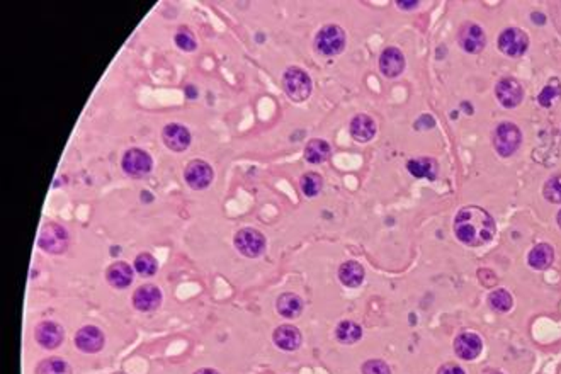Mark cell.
<instances>
[{"mask_svg": "<svg viewBox=\"0 0 561 374\" xmlns=\"http://www.w3.org/2000/svg\"><path fill=\"white\" fill-rule=\"evenodd\" d=\"M454 233L464 245L481 247L493 238L495 221L480 206L461 208L454 220Z\"/></svg>", "mask_w": 561, "mask_h": 374, "instance_id": "1", "label": "cell"}, {"mask_svg": "<svg viewBox=\"0 0 561 374\" xmlns=\"http://www.w3.org/2000/svg\"><path fill=\"white\" fill-rule=\"evenodd\" d=\"M282 87L284 92L293 102H303L311 94V78L303 68L289 67L282 77Z\"/></svg>", "mask_w": 561, "mask_h": 374, "instance_id": "2", "label": "cell"}, {"mask_svg": "<svg viewBox=\"0 0 561 374\" xmlns=\"http://www.w3.org/2000/svg\"><path fill=\"white\" fill-rule=\"evenodd\" d=\"M346 31L337 24L324 26L315 38V48L325 56L341 55L346 48Z\"/></svg>", "mask_w": 561, "mask_h": 374, "instance_id": "3", "label": "cell"}, {"mask_svg": "<svg viewBox=\"0 0 561 374\" xmlns=\"http://www.w3.org/2000/svg\"><path fill=\"white\" fill-rule=\"evenodd\" d=\"M523 143V133L514 123H500L493 132V146L500 156L515 154Z\"/></svg>", "mask_w": 561, "mask_h": 374, "instance_id": "4", "label": "cell"}, {"mask_svg": "<svg viewBox=\"0 0 561 374\" xmlns=\"http://www.w3.org/2000/svg\"><path fill=\"white\" fill-rule=\"evenodd\" d=\"M68 242H70V235L67 230L62 225L50 223L41 230L38 245L48 254L58 255L68 249Z\"/></svg>", "mask_w": 561, "mask_h": 374, "instance_id": "5", "label": "cell"}, {"mask_svg": "<svg viewBox=\"0 0 561 374\" xmlns=\"http://www.w3.org/2000/svg\"><path fill=\"white\" fill-rule=\"evenodd\" d=\"M235 247L243 257L255 259L265 250V237L255 228H243L235 235Z\"/></svg>", "mask_w": 561, "mask_h": 374, "instance_id": "6", "label": "cell"}, {"mask_svg": "<svg viewBox=\"0 0 561 374\" xmlns=\"http://www.w3.org/2000/svg\"><path fill=\"white\" fill-rule=\"evenodd\" d=\"M529 48V38L523 29H503L498 36V50L507 56H523Z\"/></svg>", "mask_w": 561, "mask_h": 374, "instance_id": "7", "label": "cell"}, {"mask_svg": "<svg viewBox=\"0 0 561 374\" xmlns=\"http://www.w3.org/2000/svg\"><path fill=\"white\" fill-rule=\"evenodd\" d=\"M121 165H123V171L129 177L138 179V177H145L146 173H150L151 167H154V160L145 150L132 149L124 154Z\"/></svg>", "mask_w": 561, "mask_h": 374, "instance_id": "8", "label": "cell"}, {"mask_svg": "<svg viewBox=\"0 0 561 374\" xmlns=\"http://www.w3.org/2000/svg\"><path fill=\"white\" fill-rule=\"evenodd\" d=\"M495 95H497L498 102L502 104L507 109L517 107L524 99V89L520 85L519 80L512 77H506L502 80H498L497 87H495Z\"/></svg>", "mask_w": 561, "mask_h": 374, "instance_id": "9", "label": "cell"}, {"mask_svg": "<svg viewBox=\"0 0 561 374\" xmlns=\"http://www.w3.org/2000/svg\"><path fill=\"white\" fill-rule=\"evenodd\" d=\"M458 41L459 46L463 48L466 53H480L483 51V48L486 45V36L485 31L480 28V26L475 23H466L461 26L459 34H458Z\"/></svg>", "mask_w": 561, "mask_h": 374, "instance_id": "10", "label": "cell"}, {"mask_svg": "<svg viewBox=\"0 0 561 374\" xmlns=\"http://www.w3.org/2000/svg\"><path fill=\"white\" fill-rule=\"evenodd\" d=\"M184 179L191 189L196 191L206 189L213 181L211 165L204 162V160H193V162H189V165L186 167Z\"/></svg>", "mask_w": 561, "mask_h": 374, "instance_id": "11", "label": "cell"}, {"mask_svg": "<svg viewBox=\"0 0 561 374\" xmlns=\"http://www.w3.org/2000/svg\"><path fill=\"white\" fill-rule=\"evenodd\" d=\"M75 346L85 354H95L104 347V333L94 325H85L75 333Z\"/></svg>", "mask_w": 561, "mask_h": 374, "instance_id": "12", "label": "cell"}, {"mask_svg": "<svg viewBox=\"0 0 561 374\" xmlns=\"http://www.w3.org/2000/svg\"><path fill=\"white\" fill-rule=\"evenodd\" d=\"M34 337H36L39 346L45 347V349H56L63 342V327L56 321H41L34 328Z\"/></svg>", "mask_w": 561, "mask_h": 374, "instance_id": "13", "label": "cell"}, {"mask_svg": "<svg viewBox=\"0 0 561 374\" xmlns=\"http://www.w3.org/2000/svg\"><path fill=\"white\" fill-rule=\"evenodd\" d=\"M481 349H483V342H481L480 336H476V333L473 332L459 333L454 341V352L458 354V358L464 360L478 358Z\"/></svg>", "mask_w": 561, "mask_h": 374, "instance_id": "14", "label": "cell"}, {"mask_svg": "<svg viewBox=\"0 0 561 374\" xmlns=\"http://www.w3.org/2000/svg\"><path fill=\"white\" fill-rule=\"evenodd\" d=\"M164 143L172 151H184L191 145V133L186 126L171 123L164 128Z\"/></svg>", "mask_w": 561, "mask_h": 374, "instance_id": "15", "label": "cell"}, {"mask_svg": "<svg viewBox=\"0 0 561 374\" xmlns=\"http://www.w3.org/2000/svg\"><path fill=\"white\" fill-rule=\"evenodd\" d=\"M162 303V293L154 284H143L134 291L133 304L140 311H154Z\"/></svg>", "mask_w": 561, "mask_h": 374, "instance_id": "16", "label": "cell"}, {"mask_svg": "<svg viewBox=\"0 0 561 374\" xmlns=\"http://www.w3.org/2000/svg\"><path fill=\"white\" fill-rule=\"evenodd\" d=\"M403 68H405V56L402 51L395 46L385 48L380 56V70L383 75L395 78L403 72Z\"/></svg>", "mask_w": 561, "mask_h": 374, "instance_id": "17", "label": "cell"}, {"mask_svg": "<svg viewBox=\"0 0 561 374\" xmlns=\"http://www.w3.org/2000/svg\"><path fill=\"white\" fill-rule=\"evenodd\" d=\"M272 341L281 351H296L301 346V332L294 325H281L274 332Z\"/></svg>", "mask_w": 561, "mask_h": 374, "instance_id": "18", "label": "cell"}, {"mask_svg": "<svg viewBox=\"0 0 561 374\" xmlns=\"http://www.w3.org/2000/svg\"><path fill=\"white\" fill-rule=\"evenodd\" d=\"M407 169L413 177H417V179L436 181L439 173L437 160L430 159V156H419V159L408 160Z\"/></svg>", "mask_w": 561, "mask_h": 374, "instance_id": "19", "label": "cell"}, {"mask_svg": "<svg viewBox=\"0 0 561 374\" xmlns=\"http://www.w3.org/2000/svg\"><path fill=\"white\" fill-rule=\"evenodd\" d=\"M376 134V123L371 116L358 114L351 121V137L359 143L371 141Z\"/></svg>", "mask_w": 561, "mask_h": 374, "instance_id": "20", "label": "cell"}, {"mask_svg": "<svg viewBox=\"0 0 561 374\" xmlns=\"http://www.w3.org/2000/svg\"><path fill=\"white\" fill-rule=\"evenodd\" d=\"M107 282L116 289L128 288L133 282V269L126 262H114L106 272Z\"/></svg>", "mask_w": 561, "mask_h": 374, "instance_id": "21", "label": "cell"}, {"mask_svg": "<svg viewBox=\"0 0 561 374\" xmlns=\"http://www.w3.org/2000/svg\"><path fill=\"white\" fill-rule=\"evenodd\" d=\"M529 265L536 271H545L555 260V249L550 243H538L529 252Z\"/></svg>", "mask_w": 561, "mask_h": 374, "instance_id": "22", "label": "cell"}, {"mask_svg": "<svg viewBox=\"0 0 561 374\" xmlns=\"http://www.w3.org/2000/svg\"><path fill=\"white\" fill-rule=\"evenodd\" d=\"M338 279L347 288H358L364 281V267L356 260L343 262L338 269Z\"/></svg>", "mask_w": 561, "mask_h": 374, "instance_id": "23", "label": "cell"}, {"mask_svg": "<svg viewBox=\"0 0 561 374\" xmlns=\"http://www.w3.org/2000/svg\"><path fill=\"white\" fill-rule=\"evenodd\" d=\"M277 311L284 319H296L303 311V299L294 293H284L277 298Z\"/></svg>", "mask_w": 561, "mask_h": 374, "instance_id": "24", "label": "cell"}, {"mask_svg": "<svg viewBox=\"0 0 561 374\" xmlns=\"http://www.w3.org/2000/svg\"><path fill=\"white\" fill-rule=\"evenodd\" d=\"M332 150H330V145L321 138H313L306 143L304 146V159L306 162L310 164H324L325 160L328 159Z\"/></svg>", "mask_w": 561, "mask_h": 374, "instance_id": "25", "label": "cell"}, {"mask_svg": "<svg viewBox=\"0 0 561 374\" xmlns=\"http://www.w3.org/2000/svg\"><path fill=\"white\" fill-rule=\"evenodd\" d=\"M336 337L338 342L342 343H356L358 341H360V337H363V328H360V325L356 324V321H342V324H338V327L336 330Z\"/></svg>", "mask_w": 561, "mask_h": 374, "instance_id": "26", "label": "cell"}, {"mask_svg": "<svg viewBox=\"0 0 561 374\" xmlns=\"http://www.w3.org/2000/svg\"><path fill=\"white\" fill-rule=\"evenodd\" d=\"M299 186H301L303 194L306 196V198H315L316 194H320L321 187H324V179H321L320 173L308 172L301 177Z\"/></svg>", "mask_w": 561, "mask_h": 374, "instance_id": "27", "label": "cell"}, {"mask_svg": "<svg viewBox=\"0 0 561 374\" xmlns=\"http://www.w3.org/2000/svg\"><path fill=\"white\" fill-rule=\"evenodd\" d=\"M36 374H72V368L63 359L50 358L39 364Z\"/></svg>", "mask_w": 561, "mask_h": 374, "instance_id": "28", "label": "cell"}, {"mask_svg": "<svg viewBox=\"0 0 561 374\" xmlns=\"http://www.w3.org/2000/svg\"><path fill=\"white\" fill-rule=\"evenodd\" d=\"M134 271L140 274V276L151 277L154 274H156V271H159V265H156L154 255L140 254L137 259H134Z\"/></svg>", "mask_w": 561, "mask_h": 374, "instance_id": "29", "label": "cell"}, {"mask_svg": "<svg viewBox=\"0 0 561 374\" xmlns=\"http://www.w3.org/2000/svg\"><path fill=\"white\" fill-rule=\"evenodd\" d=\"M543 194H545V198L550 203L561 204V173H556V176L550 177V179L546 181Z\"/></svg>", "mask_w": 561, "mask_h": 374, "instance_id": "30", "label": "cell"}, {"mask_svg": "<svg viewBox=\"0 0 561 374\" xmlns=\"http://www.w3.org/2000/svg\"><path fill=\"white\" fill-rule=\"evenodd\" d=\"M490 304L493 310H497L500 313H506L512 308V296L511 293L506 289H495L493 293L490 294Z\"/></svg>", "mask_w": 561, "mask_h": 374, "instance_id": "31", "label": "cell"}, {"mask_svg": "<svg viewBox=\"0 0 561 374\" xmlns=\"http://www.w3.org/2000/svg\"><path fill=\"white\" fill-rule=\"evenodd\" d=\"M561 95V84L558 82V78H551V82L547 84L543 92L539 94V104L543 107H550L553 104L555 99H558Z\"/></svg>", "mask_w": 561, "mask_h": 374, "instance_id": "32", "label": "cell"}, {"mask_svg": "<svg viewBox=\"0 0 561 374\" xmlns=\"http://www.w3.org/2000/svg\"><path fill=\"white\" fill-rule=\"evenodd\" d=\"M176 45L184 51H194L198 43H196V38L187 29H179L176 34Z\"/></svg>", "mask_w": 561, "mask_h": 374, "instance_id": "33", "label": "cell"}, {"mask_svg": "<svg viewBox=\"0 0 561 374\" xmlns=\"http://www.w3.org/2000/svg\"><path fill=\"white\" fill-rule=\"evenodd\" d=\"M363 374H391V369L385 360L371 359L366 360L363 366Z\"/></svg>", "mask_w": 561, "mask_h": 374, "instance_id": "34", "label": "cell"}, {"mask_svg": "<svg viewBox=\"0 0 561 374\" xmlns=\"http://www.w3.org/2000/svg\"><path fill=\"white\" fill-rule=\"evenodd\" d=\"M437 374H464V371H463V368L458 366V364L447 363V364H442V366L439 368Z\"/></svg>", "mask_w": 561, "mask_h": 374, "instance_id": "35", "label": "cell"}, {"mask_svg": "<svg viewBox=\"0 0 561 374\" xmlns=\"http://www.w3.org/2000/svg\"><path fill=\"white\" fill-rule=\"evenodd\" d=\"M397 6L400 9H405V11H410V9H415L419 6V2H403V0H400V2H397Z\"/></svg>", "mask_w": 561, "mask_h": 374, "instance_id": "36", "label": "cell"}, {"mask_svg": "<svg viewBox=\"0 0 561 374\" xmlns=\"http://www.w3.org/2000/svg\"><path fill=\"white\" fill-rule=\"evenodd\" d=\"M194 374H220L216 369H211V368H203L199 369V371H196Z\"/></svg>", "mask_w": 561, "mask_h": 374, "instance_id": "37", "label": "cell"}, {"mask_svg": "<svg viewBox=\"0 0 561 374\" xmlns=\"http://www.w3.org/2000/svg\"><path fill=\"white\" fill-rule=\"evenodd\" d=\"M530 17H533V21H534V19H538V21H536V23H538V24H543V23H545V16H541V14H538V12H534V14H533V16H530Z\"/></svg>", "mask_w": 561, "mask_h": 374, "instance_id": "38", "label": "cell"}, {"mask_svg": "<svg viewBox=\"0 0 561 374\" xmlns=\"http://www.w3.org/2000/svg\"><path fill=\"white\" fill-rule=\"evenodd\" d=\"M558 225H560V228H561V211L558 213Z\"/></svg>", "mask_w": 561, "mask_h": 374, "instance_id": "39", "label": "cell"}, {"mask_svg": "<svg viewBox=\"0 0 561 374\" xmlns=\"http://www.w3.org/2000/svg\"><path fill=\"white\" fill-rule=\"evenodd\" d=\"M491 374H500V373H491Z\"/></svg>", "mask_w": 561, "mask_h": 374, "instance_id": "40", "label": "cell"}]
</instances>
